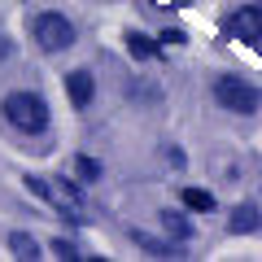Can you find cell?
Listing matches in <instances>:
<instances>
[{"instance_id": "obj_19", "label": "cell", "mask_w": 262, "mask_h": 262, "mask_svg": "<svg viewBox=\"0 0 262 262\" xmlns=\"http://www.w3.org/2000/svg\"><path fill=\"white\" fill-rule=\"evenodd\" d=\"M170 5H192V0H170Z\"/></svg>"}, {"instance_id": "obj_5", "label": "cell", "mask_w": 262, "mask_h": 262, "mask_svg": "<svg viewBox=\"0 0 262 262\" xmlns=\"http://www.w3.org/2000/svg\"><path fill=\"white\" fill-rule=\"evenodd\" d=\"M66 101H70V110L88 114L96 101V75L88 70V66H79V70H70L66 75Z\"/></svg>"}, {"instance_id": "obj_6", "label": "cell", "mask_w": 262, "mask_h": 262, "mask_svg": "<svg viewBox=\"0 0 262 262\" xmlns=\"http://www.w3.org/2000/svg\"><path fill=\"white\" fill-rule=\"evenodd\" d=\"M122 44H127L131 61H140V66H158V61H166V48H162L158 35H149V31H136V27H131L127 35H122Z\"/></svg>"}, {"instance_id": "obj_11", "label": "cell", "mask_w": 262, "mask_h": 262, "mask_svg": "<svg viewBox=\"0 0 262 262\" xmlns=\"http://www.w3.org/2000/svg\"><path fill=\"white\" fill-rule=\"evenodd\" d=\"M179 206H184L188 214H214V210H219V196L210 192V188L188 184V188H179Z\"/></svg>"}, {"instance_id": "obj_1", "label": "cell", "mask_w": 262, "mask_h": 262, "mask_svg": "<svg viewBox=\"0 0 262 262\" xmlns=\"http://www.w3.org/2000/svg\"><path fill=\"white\" fill-rule=\"evenodd\" d=\"M0 118L9 122L13 131H22V136H44L48 127H53V114H48V101L39 92H31V88H18V92H5V101H0Z\"/></svg>"}, {"instance_id": "obj_8", "label": "cell", "mask_w": 262, "mask_h": 262, "mask_svg": "<svg viewBox=\"0 0 262 262\" xmlns=\"http://www.w3.org/2000/svg\"><path fill=\"white\" fill-rule=\"evenodd\" d=\"M158 223H162V232H166L170 241H179V245H188L196 236V223H192V214H188L184 206H166L158 214Z\"/></svg>"}, {"instance_id": "obj_2", "label": "cell", "mask_w": 262, "mask_h": 262, "mask_svg": "<svg viewBox=\"0 0 262 262\" xmlns=\"http://www.w3.org/2000/svg\"><path fill=\"white\" fill-rule=\"evenodd\" d=\"M210 96L232 118H253L262 110V88L253 79H245V75H214L210 79Z\"/></svg>"}, {"instance_id": "obj_15", "label": "cell", "mask_w": 262, "mask_h": 262, "mask_svg": "<svg viewBox=\"0 0 262 262\" xmlns=\"http://www.w3.org/2000/svg\"><path fill=\"white\" fill-rule=\"evenodd\" d=\"M48 253H53V258H66V262L88 258V249H83L79 241H70V236H53V241H48Z\"/></svg>"}, {"instance_id": "obj_12", "label": "cell", "mask_w": 262, "mask_h": 262, "mask_svg": "<svg viewBox=\"0 0 262 262\" xmlns=\"http://www.w3.org/2000/svg\"><path fill=\"white\" fill-rule=\"evenodd\" d=\"M5 249H9V258H22V262L44 258V245H39L31 232H9V236H5Z\"/></svg>"}, {"instance_id": "obj_17", "label": "cell", "mask_w": 262, "mask_h": 262, "mask_svg": "<svg viewBox=\"0 0 262 262\" xmlns=\"http://www.w3.org/2000/svg\"><path fill=\"white\" fill-rule=\"evenodd\" d=\"M13 53H18V44H13V39L0 31V66H9V61H13Z\"/></svg>"}, {"instance_id": "obj_16", "label": "cell", "mask_w": 262, "mask_h": 262, "mask_svg": "<svg viewBox=\"0 0 262 262\" xmlns=\"http://www.w3.org/2000/svg\"><path fill=\"white\" fill-rule=\"evenodd\" d=\"M158 44H162V48H175V44H188V35H184L179 27H162V31H158Z\"/></svg>"}, {"instance_id": "obj_14", "label": "cell", "mask_w": 262, "mask_h": 262, "mask_svg": "<svg viewBox=\"0 0 262 262\" xmlns=\"http://www.w3.org/2000/svg\"><path fill=\"white\" fill-rule=\"evenodd\" d=\"M75 179L79 184H101V175H105V166H101V158H92V153H75Z\"/></svg>"}, {"instance_id": "obj_13", "label": "cell", "mask_w": 262, "mask_h": 262, "mask_svg": "<svg viewBox=\"0 0 262 262\" xmlns=\"http://www.w3.org/2000/svg\"><path fill=\"white\" fill-rule=\"evenodd\" d=\"M53 188H57V196H61L70 210H83V201H88V192H83V184H79L75 175H57L53 179Z\"/></svg>"}, {"instance_id": "obj_4", "label": "cell", "mask_w": 262, "mask_h": 262, "mask_svg": "<svg viewBox=\"0 0 262 262\" xmlns=\"http://www.w3.org/2000/svg\"><path fill=\"white\" fill-rule=\"evenodd\" d=\"M223 35L245 48H262V0H249L223 18Z\"/></svg>"}, {"instance_id": "obj_3", "label": "cell", "mask_w": 262, "mask_h": 262, "mask_svg": "<svg viewBox=\"0 0 262 262\" xmlns=\"http://www.w3.org/2000/svg\"><path fill=\"white\" fill-rule=\"evenodd\" d=\"M31 44L39 53H70L79 44V27L75 18H66L61 9H44L31 18Z\"/></svg>"}, {"instance_id": "obj_7", "label": "cell", "mask_w": 262, "mask_h": 262, "mask_svg": "<svg viewBox=\"0 0 262 262\" xmlns=\"http://www.w3.org/2000/svg\"><path fill=\"white\" fill-rule=\"evenodd\" d=\"M262 232V206L258 201H236L227 210V236H258Z\"/></svg>"}, {"instance_id": "obj_9", "label": "cell", "mask_w": 262, "mask_h": 262, "mask_svg": "<svg viewBox=\"0 0 262 262\" xmlns=\"http://www.w3.org/2000/svg\"><path fill=\"white\" fill-rule=\"evenodd\" d=\"M22 184H27V192H31V196H39L48 210H57V214H66V219H79V210H70L61 196H57L53 179H44V175H22Z\"/></svg>"}, {"instance_id": "obj_18", "label": "cell", "mask_w": 262, "mask_h": 262, "mask_svg": "<svg viewBox=\"0 0 262 262\" xmlns=\"http://www.w3.org/2000/svg\"><path fill=\"white\" fill-rule=\"evenodd\" d=\"M166 162H170L175 170H184V166H188V153L179 149V144H170V149H166Z\"/></svg>"}, {"instance_id": "obj_10", "label": "cell", "mask_w": 262, "mask_h": 262, "mask_svg": "<svg viewBox=\"0 0 262 262\" xmlns=\"http://www.w3.org/2000/svg\"><path fill=\"white\" fill-rule=\"evenodd\" d=\"M127 236H131V245H136L140 253H149V258H184V253H188V245H179V241H158V236L136 232V227H131Z\"/></svg>"}]
</instances>
